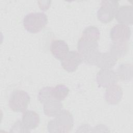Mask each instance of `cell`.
<instances>
[{"label":"cell","instance_id":"6da1fadb","mask_svg":"<svg viewBox=\"0 0 133 133\" xmlns=\"http://www.w3.org/2000/svg\"><path fill=\"white\" fill-rule=\"evenodd\" d=\"M74 125V118L68 110H62L55 118L48 122L47 129L50 132H69Z\"/></svg>","mask_w":133,"mask_h":133},{"label":"cell","instance_id":"7a4b0ae2","mask_svg":"<svg viewBox=\"0 0 133 133\" xmlns=\"http://www.w3.org/2000/svg\"><path fill=\"white\" fill-rule=\"evenodd\" d=\"M77 50L82 61L85 64L95 65L97 59L100 52L97 41H92L80 38L77 43Z\"/></svg>","mask_w":133,"mask_h":133},{"label":"cell","instance_id":"3957f363","mask_svg":"<svg viewBox=\"0 0 133 133\" xmlns=\"http://www.w3.org/2000/svg\"><path fill=\"white\" fill-rule=\"evenodd\" d=\"M48 22L47 15L44 12H31L26 15L23 20L24 28L31 33H36L43 29Z\"/></svg>","mask_w":133,"mask_h":133},{"label":"cell","instance_id":"277c9868","mask_svg":"<svg viewBox=\"0 0 133 133\" xmlns=\"http://www.w3.org/2000/svg\"><path fill=\"white\" fill-rule=\"evenodd\" d=\"M30 102V97L25 91L15 90L11 94L9 99V106L11 110L16 112H24Z\"/></svg>","mask_w":133,"mask_h":133},{"label":"cell","instance_id":"5b68a950","mask_svg":"<svg viewBox=\"0 0 133 133\" xmlns=\"http://www.w3.org/2000/svg\"><path fill=\"white\" fill-rule=\"evenodd\" d=\"M118 6V2L116 1H102L100 3V7L97 11L98 20L104 23L111 22L115 16Z\"/></svg>","mask_w":133,"mask_h":133},{"label":"cell","instance_id":"8992f818","mask_svg":"<svg viewBox=\"0 0 133 133\" xmlns=\"http://www.w3.org/2000/svg\"><path fill=\"white\" fill-rule=\"evenodd\" d=\"M118 80L116 72L111 69H101L97 74L96 81L99 87H108Z\"/></svg>","mask_w":133,"mask_h":133},{"label":"cell","instance_id":"52a82bcc","mask_svg":"<svg viewBox=\"0 0 133 133\" xmlns=\"http://www.w3.org/2000/svg\"><path fill=\"white\" fill-rule=\"evenodd\" d=\"M82 57L79 52L75 50L69 51L65 57L61 61L62 68L68 72L76 70L79 65L82 63Z\"/></svg>","mask_w":133,"mask_h":133},{"label":"cell","instance_id":"ba28073f","mask_svg":"<svg viewBox=\"0 0 133 133\" xmlns=\"http://www.w3.org/2000/svg\"><path fill=\"white\" fill-rule=\"evenodd\" d=\"M110 35L112 42H127L131 36V30L129 26L119 23L111 29Z\"/></svg>","mask_w":133,"mask_h":133},{"label":"cell","instance_id":"9c48e42d","mask_svg":"<svg viewBox=\"0 0 133 133\" xmlns=\"http://www.w3.org/2000/svg\"><path fill=\"white\" fill-rule=\"evenodd\" d=\"M114 17L119 24L128 26L133 23V9L131 5H123L118 7Z\"/></svg>","mask_w":133,"mask_h":133},{"label":"cell","instance_id":"30bf717a","mask_svg":"<svg viewBox=\"0 0 133 133\" xmlns=\"http://www.w3.org/2000/svg\"><path fill=\"white\" fill-rule=\"evenodd\" d=\"M50 51L52 56L57 59L61 61L69 51L67 43L63 40H52L50 46Z\"/></svg>","mask_w":133,"mask_h":133},{"label":"cell","instance_id":"8fae6325","mask_svg":"<svg viewBox=\"0 0 133 133\" xmlns=\"http://www.w3.org/2000/svg\"><path fill=\"white\" fill-rule=\"evenodd\" d=\"M123 90L121 86L114 84L107 87L104 94L105 101L112 105L118 104L122 99Z\"/></svg>","mask_w":133,"mask_h":133},{"label":"cell","instance_id":"7c38bea8","mask_svg":"<svg viewBox=\"0 0 133 133\" xmlns=\"http://www.w3.org/2000/svg\"><path fill=\"white\" fill-rule=\"evenodd\" d=\"M21 122L25 128L30 132L36 128L39 124L40 118L38 114L34 111L26 110L23 112Z\"/></svg>","mask_w":133,"mask_h":133},{"label":"cell","instance_id":"4fadbf2b","mask_svg":"<svg viewBox=\"0 0 133 133\" xmlns=\"http://www.w3.org/2000/svg\"><path fill=\"white\" fill-rule=\"evenodd\" d=\"M61 101L52 98L43 104L44 112L48 117H55L62 110Z\"/></svg>","mask_w":133,"mask_h":133},{"label":"cell","instance_id":"5bb4252c","mask_svg":"<svg viewBox=\"0 0 133 133\" xmlns=\"http://www.w3.org/2000/svg\"><path fill=\"white\" fill-rule=\"evenodd\" d=\"M117 61L109 51L100 52L95 65L101 69H111L115 65Z\"/></svg>","mask_w":133,"mask_h":133},{"label":"cell","instance_id":"9a60e30c","mask_svg":"<svg viewBox=\"0 0 133 133\" xmlns=\"http://www.w3.org/2000/svg\"><path fill=\"white\" fill-rule=\"evenodd\" d=\"M128 46L127 42H112L110 45L109 52L117 60L123 58L127 52Z\"/></svg>","mask_w":133,"mask_h":133},{"label":"cell","instance_id":"2e32d148","mask_svg":"<svg viewBox=\"0 0 133 133\" xmlns=\"http://www.w3.org/2000/svg\"><path fill=\"white\" fill-rule=\"evenodd\" d=\"M99 37L100 31L98 28L95 26L90 25L85 28L80 38L97 42Z\"/></svg>","mask_w":133,"mask_h":133},{"label":"cell","instance_id":"e0dca14e","mask_svg":"<svg viewBox=\"0 0 133 133\" xmlns=\"http://www.w3.org/2000/svg\"><path fill=\"white\" fill-rule=\"evenodd\" d=\"M118 78L121 81H129L132 78V68L129 64H122L120 65L116 72Z\"/></svg>","mask_w":133,"mask_h":133},{"label":"cell","instance_id":"ac0fdd59","mask_svg":"<svg viewBox=\"0 0 133 133\" xmlns=\"http://www.w3.org/2000/svg\"><path fill=\"white\" fill-rule=\"evenodd\" d=\"M70 90L69 88L63 84H59L55 87H53L52 95L55 99L61 101L64 100L68 96Z\"/></svg>","mask_w":133,"mask_h":133},{"label":"cell","instance_id":"d6986e66","mask_svg":"<svg viewBox=\"0 0 133 133\" xmlns=\"http://www.w3.org/2000/svg\"><path fill=\"white\" fill-rule=\"evenodd\" d=\"M53 87L47 86L42 88L38 92L37 98L39 101L44 104L48 100L54 98L52 95Z\"/></svg>","mask_w":133,"mask_h":133},{"label":"cell","instance_id":"ffe728a7","mask_svg":"<svg viewBox=\"0 0 133 133\" xmlns=\"http://www.w3.org/2000/svg\"><path fill=\"white\" fill-rule=\"evenodd\" d=\"M10 132H29V131L25 128L21 121H17L12 126Z\"/></svg>","mask_w":133,"mask_h":133}]
</instances>
